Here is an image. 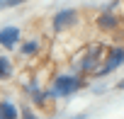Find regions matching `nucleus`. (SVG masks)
Returning a JSON list of instances; mask_svg holds the SVG:
<instances>
[{
  "mask_svg": "<svg viewBox=\"0 0 124 119\" xmlns=\"http://www.w3.org/2000/svg\"><path fill=\"white\" fill-rule=\"evenodd\" d=\"M83 85H85L83 78H78V75H73V73H61V75H56L51 92L58 95V97H66V95H73V92H76L78 88H83Z\"/></svg>",
  "mask_w": 124,
  "mask_h": 119,
  "instance_id": "nucleus-1",
  "label": "nucleus"
},
{
  "mask_svg": "<svg viewBox=\"0 0 124 119\" xmlns=\"http://www.w3.org/2000/svg\"><path fill=\"white\" fill-rule=\"evenodd\" d=\"M105 56H107V61L95 68V75H107V73H112L114 68H119V66L124 63V49H112V51L105 53Z\"/></svg>",
  "mask_w": 124,
  "mask_h": 119,
  "instance_id": "nucleus-2",
  "label": "nucleus"
},
{
  "mask_svg": "<svg viewBox=\"0 0 124 119\" xmlns=\"http://www.w3.org/2000/svg\"><path fill=\"white\" fill-rule=\"evenodd\" d=\"M78 20V12L76 10H61L58 15H54V32H63V29H68L73 22Z\"/></svg>",
  "mask_w": 124,
  "mask_h": 119,
  "instance_id": "nucleus-3",
  "label": "nucleus"
},
{
  "mask_svg": "<svg viewBox=\"0 0 124 119\" xmlns=\"http://www.w3.org/2000/svg\"><path fill=\"white\" fill-rule=\"evenodd\" d=\"M97 27H100L102 32H114V29L119 27V17H117L114 12H100V15H97Z\"/></svg>",
  "mask_w": 124,
  "mask_h": 119,
  "instance_id": "nucleus-4",
  "label": "nucleus"
},
{
  "mask_svg": "<svg viewBox=\"0 0 124 119\" xmlns=\"http://www.w3.org/2000/svg\"><path fill=\"white\" fill-rule=\"evenodd\" d=\"M17 41H20V29H17V27H5V29H0V46L12 49Z\"/></svg>",
  "mask_w": 124,
  "mask_h": 119,
  "instance_id": "nucleus-5",
  "label": "nucleus"
},
{
  "mask_svg": "<svg viewBox=\"0 0 124 119\" xmlns=\"http://www.w3.org/2000/svg\"><path fill=\"white\" fill-rule=\"evenodd\" d=\"M12 75V63H10V58L8 56H0V80H5Z\"/></svg>",
  "mask_w": 124,
  "mask_h": 119,
  "instance_id": "nucleus-6",
  "label": "nucleus"
},
{
  "mask_svg": "<svg viewBox=\"0 0 124 119\" xmlns=\"http://www.w3.org/2000/svg\"><path fill=\"white\" fill-rule=\"evenodd\" d=\"M15 117H17V109L10 102H0V119H15Z\"/></svg>",
  "mask_w": 124,
  "mask_h": 119,
  "instance_id": "nucleus-7",
  "label": "nucleus"
},
{
  "mask_svg": "<svg viewBox=\"0 0 124 119\" xmlns=\"http://www.w3.org/2000/svg\"><path fill=\"white\" fill-rule=\"evenodd\" d=\"M37 51H39V44H37L34 39H29V41L22 44V56H34Z\"/></svg>",
  "mask_w": 124,
  "mask_h": 119,
  "instance_id": "nucleus-8",
  "label": "nucleus"
},
{
  "mask_svg": "<svg viewBox=\"0 0 124 119\" xmlns=\"http://www.w3.org/2000/svg\"><path fill=\"white\" fill-rule=\"evenodd\" d=\"M20 3H27V0H0V5H8V7H15Z\"/></svg>",
  "mask_w": 124,
  "mask_h": 119,
  "instance_id": "nucleus-9",
  "label": "nucleus"
}]
</instances>
